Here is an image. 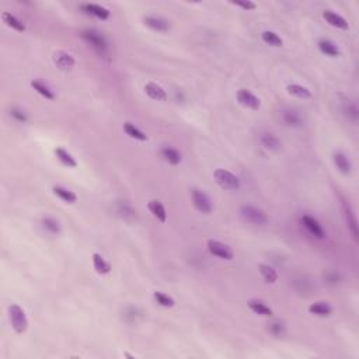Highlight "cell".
I'll list each match as a JSON object with an SVG mask.
<instances>
[{"label": "cell", "mask_w": 359, "mask_h": 359, "mask_svg": "<svg viewBox=\"0 0 359 359\" xmlns=\"http://www.w3.org/2000/svg\"><path fill=\"white\" fill-rule=\"evenodd\" d=\"M82 38L87 42L95 52L100 55H106L108 52V42L106 37L95 30H86L82 32Z\"/></svg>", "instance_id": "4"}, {"label": "cell", "mask_w": 359, "mask_h": 359, "mask_svg": "<svg viewBox=\"0 0 359 359\" xmlns=\"http://www.w3.org/2000/svg\"><path fill=\"white\" fill-rule=\"evenodd\" d=\"M344 215H345V222H347L348 230L351 232V236L355 241H358V221H356V216L353 214L352 208L348 202L344 201Z\"/></svg>", "instance_id": "15"}, {"label": "cell", "mask_w": 359, "mask_h": 359, "mask_svg": "<svg viewBox=\"0 0 359 359\" xmlns=\"http://www.w3.org/2000/svg\"><path fill=\"white\" fill-rule=\"evenodd\" d=\"M153 299H155V302L158 303L159 306H162V307H167V309H169V307H174V306H176V300L171 296H169L167 293L160 292V290L153 292Z\"/></svg>", "instance_id": "33"}, {"label": "cell", "mask_w": 359, "mask_h": 359, "mask_svg": "<svg viewBox=\"0 0 359 359\" xmlns=\"http://www.w3.org/2000/svg\"><path fill=\"white\" fill-rule=\"evenodd\" d=\"M344 113L347 114L348 118H351L352 121L358 120V107L353 101L348 100V102H345L344 106Z\"/></svg>", "instance_id": "34"}, {"label": "cell", "mask_w": 359, "mask_h": 359, "mask_svg": "<svg viewBox=\"0 0 359 359\" xmlns=\"http://www.w3.org/2000/svg\"><path fill=\"white\" fill-rule=\"evenodd\" d=\"M10 117H12L13 120L17 121V122H21V124H25V122L28 121L27 114L19 107H13L12 110H10Z\"/></svg>", "instance_id": "35"}, {"label": "cell", "mask_w": 359, "mask_h": 359, "mask_svg": "<svg viewBox=\"0 0 359 359\" xmlns=\"http://www.w3.org/2000/svg\"><path fill=\"white\" fill-rule=\"evenodd\" d=\"M147 209L160 223H166V221H167V212H166V208H164L163 203L159 199H151V201L147 202Z\"/></svg>", "instance_id": "21"}, {"label": "cell", "mask_w": 359, "mask_h": 359, "mask_svg": "<svg viewBox=\"0 0 359 359\" xmlns=\"http://www.w3.org/2000/svg\"><path fill=\"white\" fill-rule=\"evenodd\" d=\"M122 129H124V132L129 136L131 139H135V140H140V142H146L147 140V135H146L145 132H142L139 128H136V126L133 125L132 122H125L124 124V126H122Z\"/></svg>", "instance_id": "28"}, {"label": "cell", "mask_w": 359, "mask_h": 359, "mask_svg": "<svg viewBox=\"0 0 359 359\" xmlns=\"http://www.w3.org/2000/svg\"><path fill=\"white\" fill-rule=\"evenodd\" d=\"M309 313L316 317H328L333 313V307L327 302H315L309 306Z\"/></svg>", "instance_id": "24"}, {"label": "cell", "mask_w": 359, "mask_h": 359, "mask_svg": "<svg viewBox=\"0 0 359 359\" xmlns=\"http://www.w3.org/2000/svg\"><path fill=\"white\" fill-rule=\"evenodd\" d=\"M259 271L261 274V277L267 284H275L278 281V272L275 268H272L271 265L268 264H260Z\"/></svg>", "instance_id": "30"}, {"label": "cell", "mask_w": 359, "mask_h": 359, "mask_svg": "<svg viewBox=\"0 0 359 359\" xmlns=\"http://www.w3.org/2000/svg\"><path fill=\"white\" fill-rule=\"evenodd\" d=\"M191 201H192V205L194 208L202 215H209L212 214L214 211V205H212V201L202 189L199 188H192L191 189Z\"/></svg>", "instance_id": "5"}, {"label": "cell", "mask_w": 359, "mask_h": 359, "mask_svg": "<svg viewBox=\"0 0 359 359\" xmlns=\"http://www.w3.org/2000/svg\"><path fill=\"white\" fill-rule=\"evenodd\" d=\"M41 225H42V229H44L45 232H48L49 234L57 236V234L61 233V223H59L55 218H52V216H45V218H42Z\"/></svg>", "instance_id": "32"}, {"label": "cell", "mask_w": 359, "mask_h": 359, "mask_svg": "<svg viewBox=\"0 0 359 359\" xmlns=\"http://www.w3.org/2000/svg\"><path fill=\"white\" fill-rule=\"evenodd\" d=\"M9 320H10L14 333H17V334H24L28 330V319H27L24 309L16 303L9 306Z\"/></svg>", "instance_id": "1"}, {"label": "cell", "mask_w": 359, "mask_h": 359, "mask_svg": "<svg viewBox=\"0 0 359 359\" xmlns=\"http://www.w3.org/2000/svg\"><path fill=\"white\" fill-rule=\"evenodd\" d=\"M215 183L218 184L222 189L226 191H237L241 187L240 178L237 176H234L232 171L225 170V169H216L214 171Z\"/></svg>", "instance_id": "2"}, {"label": "cell", "mask_w": 359, "mask_h": 359, "mask_svg": "<svg viewBox=\"0 0 359 359\" xmlns=\"http://www.w3.org/2000/svg\"><path fill=\"white\" fill-rule=\"evenodd\" d=\"M281 120L286 126H299L302 124V115L297 113L296 110L292 108H285L281 113Z\"/></svg>", "instance_id": "20"}, {"label": "cell", "mask_w": 359, "mask_h": 359, "mask_svg": "<svg viewBox=\"0 0 359 359\" xmlns=\"http://www.w3.org/2000/svg\"><path fill=\"white\" fill-rule=\"evenodd\" d=\"M259 140L261 146L270 151H277L281 149L282 142L271 132H261L259 135Z\"/></svg>", "instance_id": "16"}, {"label": "cell", "mask_w": 359, "mask_h": 359, "mask_svg": "<svg viewBox=\"0 0 359 359\" xmlns=\"http://www.w3.org/2000/svg\"><path fill=\"white\" fill-rule=\"evenodd\" d=\"M232 5L236 7H240L246 12H250V10H255L257 9V5L254 2H248V0H240V2H232Z\"/></svg>", "instance_id": "37"}, {"label": "cell", "mask_w": 359, "mask_h": 359, "mask_svg": "<svg viewBox=\"0 0 359 359\" xmlns=\"http://www.w3.org/2000/svg\"><path fill=\"white\" fill-rule=\"evenodd\" d=\"M2 21L5 23V24L9 27V28H12V30H14V31L17 32H24L25 31V24L21 21V20H19L14 14H12V13L9 12H3L2 13Z\"/></svg>", "instance_id": "23"}, {"label": "cell", "mask_w": 359, "mask_h": 359, "mask_svg": "<svg viewBox=\"0 0 359 359\" xmlns=\"http://www.w3.org/2000/svg\"><path fill=\"white\" fill-rule=\"evenodd\" d=\"M323 19L326 20L327 24L334 27V28H338V30H342V31L349 30V25H348L347 20L344 19L342 16H340L338 13L333 12V10H324V12H323Z\"/></svg>", "instance_id": "10"}, {"label": "cell", "mask_w": 359, "mask_h": 359, "mask_svg": "<svg viewBox=\"0 0 359 359\" xmlns=\"http://www.w3.org/2000/svg\"><path fill=\"white\" fill-rule=\"evenodd\" d=\"M80 9H82L83 13H86L88 16H93V17L101 20V21H106L111 16V12L108 10L107 7L95 5V3H84L80 6Z\"/></svg>", "instance_id": "9"}, {"label": "cell", "mask_w": 359, "mask_h": 359, "mask_svg": "<svg viewBox=\"0 0 359 359\" xmlns=\"http://www.w3.org/2000/svg\"><path fill=\"white\" fill-rule=\"evenodd\" d=\"M268 330H270V333H271L272 335L279 337V335H282L285 333L284 323H281V322L271 323V324H270V327H268Z\"/></svg>", "instance_id": "36"}, {"label": "cell", "mask_w": 359, "mask_h": 359, "mask_svg": "<svg viewBox=\"0 0 359 359\" xmlns=\"http://www.w3.org/2000/svg\"><path fill=\"white\" fill-rule=\"evenodd\" d=\"M300 223H302L303 227H304L313 237H316V239L323 240L326 237V232H324V229H323V226L320 225V222L315 219L313 216L303 215L302 218H300Z\"/></svg>", "instance_id": "8"}, {"label": "cell", "mask_w": 359, "mask_h": 359, "mask_svg": "<svg viewBox=\"0 0 359 359\" xmlns=\"http://www.w3.org/2000/svg\"><path fill=\"white\" fill-rule=\"evenodd\" d=\"M286 91H288V94L293 95L296 98H303V100H307L312 97V91L309 88L300 86V84H289L286 87Z\"/></svg>", "instance_id": "31"}, {"label": "cell", "mask_w": 359, "mask_h": 359, "mask_svg": "<svg viewBox=\"0 0 359 359\" xmlns=\"http://www.w3.org/2000/svg\"><path fill=\"white\" fill-rule=\"evenodd\" d=\"M317 48L322 52L323 55H326L328 58H340L341 49L338 45L335 44L334 41L328 39V38H322L317 42Z\"/></svg>", "instance_id": "13"}, {"label": "cell", "mask_w": 359, "mask_h": 359, "mask_svg": "<svg viewBox=\"0 0 359 359\" xmlns=\"http://www.w3.org/2000/svg\"><path fill=\"white\" fill-rule=\"evenodd\" d=\"M145 93L149 98H151V100L155 101H166L167 98H169L167 91H166L160 84H158V83H153V82L146 83Z\"/></svg>", "instance_id": "17"}, {"label": "cell", "mask_w": 359, "mask_h": 359, "mask_svg": "<svg viewBox=\"0 0 359 359\" xmlns=\"http://www.w3.org/2000/svg\"><path fill=\"white\" fill-rule=\"evenodd\" d=\"M143 24L150 28L153 31L158 32H169L170 31V23L163 17H156V16H146L143 17Z\"/></svg>", "instance_id": "11"}, {"label": "cell", "mask_w": 359, "mask_h": 359, "mask_svg": "<svg viewBox=\"0 0 359 359\" xmlns=\"http://www.w3.org/2000/svg\"><path fill=\"white\" fill-rule=\"evenodd\" d=\"M240 215L241 218L247 222L251 223L254 226H265L268 225V216L263 209L252 207V205H243L240 208Z\"/></svg>", "instance_id": "3"}, {"label": "cell", "mask_w": 359, "mask_h": 359, "mask_svg": "<svg viewBox=\"0 0 359 359\" xmlns=\"http://www.w3.org/2000/svg\"><path fill=\"white\" fill-rule=\"evenodd\" d=\"M261 39H263L264 44L270 45V46H274V48H279V46L284 45V39L279 37L277 32L271 31V30H265V31H263V34H261Z\"/></svg>", "instance_id": "29"}, {"label": "cell", "mask_w": 359, "mask_h": 359, "mask_svg": "<svg viewBox=\"0 0 359 359\" xmlns=\"http://www.w3.org/2000/svg\"><path fill=\"white\" fill-rule=\"evenodd\" d=\"M55 156H57V159L59 160V163L63 164L65 167H68V169H76V167H77V160H76V159L73 158V155H72L70 151L66 150V149L57 147V149H55Z\"/></svg>", "instance_id": "22"}, {"label": "cell", "mask_w": 359, "mask_h": 359, "mask_svg": "<svg viewBox=\"0 0 359 359\" xmlns=\"http://www.w3.org/2000/svg\"><path fill=\"white\" fill-rule=\"evenodd\" d=\"M54 63L57 65L58 69L61 70H72L75 68L76 59L68 52L63 50H57L54 54Z\"/></svg>", "instance_id": "12"}, {"label": "cell", "mask_w": 359, "mask_h": 359, "mask_svg": "<svg viewBox=\"0 0 359 359\" xmlns=\"http://www.w3.org/2000/svg\"><path fill=\"white\" fill-rule=\"evenodd\" d=\"M333 162H334L335 169L340 171L341 174H344V176H348L352 171V163H351V160L348 159V156L344 151H334Z\"/></svg>", "instance_id": "14"}, {"label": "cell", "mask_w": 359, "mask_h": 359, "mask_svg": "<svg viewBox=\"0 0 359 359\" xmlns=\"http://www.w3.org/2000/svg\"><path fill=\"white\" fill-rule=\"evenodd\" d=\"M236 100L240 106H243L247 110H251V111H259L261 108V100L247 88H240L236 94Z\"/></svg>", "instance_id": "7"}, {"label": "cell", "mask_w": 359, "mask_h": 359, "mask_svg": "<svg viewBox=\"0 0 359 359\" xmlns=\"http://www.w3.org/2000/svg\"><path fill=\"white\" fill-rule=\"evenodd\" d=\"M31 87L34 88V90H35V91H37L38 94L41 95V97H44L45 100L54 101L55 98H57V95H55V93L50 90L49 86H46L44 82H41V80H38V79L32 80Z\"/></svg>", "instance_id": "26"}, {"label": "cell", "mask_w": 359, "mask_h": 359, "mask_svg": "<svg viewBox=\"0 0 359 359\" xmlns=\"http://www.w3.org/2000/svg\"><path fill=\"white\" fill-rule=\"evenodd\" d=\"M247 306H248V309L251 310L252 313L261 316V317H271V316L274 315V312H272L271 307H270L265 302H263V300H259V299H251V300H248Z\"/></svg>", "instance_id": "19"}, {"label": "cell", "mask_w": 359, "mask_h": 359, "mask_svg": "<svg viewBox=\"0 0 359 359\" xmlns=\"http://www.w3.org/2000/svg\"><path fill=\"white\" fill-rule=\"evenodd\" d=\"M207 248H208V251L211 252L214 257H216V259L219 260L232 261L234 257L233 250L227 246V244L219 241V240H212V239L208 240V241H207Z\"/></svg>", "instance_id": "6"}, {"label": "cell", "mask_w": 359, "mask_h": 359, "mask_svg": "<svg viewBox=\"0 0 359 359\" xmlns=\"http://www.w3.org/2000/svg\"><path fill=\"white\" fill-rule=\"evenodd\" d=\"M52 191H54V194L61 199V201H63L65 203H69V205H73V203H76L77 202V195H76L73 191H70V189L65 188V187H61V185H55L54 188H52Z\"/></svg>", "instance_id": "25"}, {"label": "cell", "mask_w": 359, "mask_h": 359, "mask_svg": "<svg viewBox=\"0 0 359 359\" xmlns=\"http://www.w3.org/2000/svg\"><path fill=\"white\" fill-rule=\"evenodd\" d=\"M91 260H93V267H94L95 272L98 275H107L111 272V265L110 263H107L106 260L102 259V255L98 254V252H94L91 255Z\"/></svg>", "instance_id": "27"}, {"label": "cell", "mask_w": 359, "mask_h": 359, "mask_svg": "<svg viewBox=\"0 0 359 359\" xmlns=\"http://www.w3.org/2000/svg\"><path fill=\"white\" fill-rule=\"evenodd\" d=\"M160 155H162L164 162L171 164V166H178V164L183 162L181 151H178L177 149H174V147H171V146H164V147H162Z\"/></svg>", "instance_id": "18"}]
</instances>
